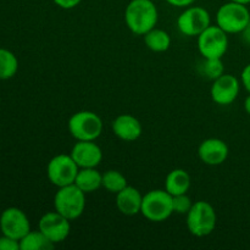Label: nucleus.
I'll return each instance as SVG.
<instances>
[{"label": "nucleus", "instance_id": "3", "mask_svg": "<svg viewBox=\"0 0 250 250\" xmlns=\"http://www.w3.org/2000/svg\"><path fill=\"white\" fill-rule=\"evenodd\" d=\"M188 231L195 237L209 236L216 227V211L210 203L199 200L187 215Z\"/></svg>", "mask_w": 250, "mask_h": 250}, {"label": "nucleus", "instance_id": "10", "mask_svg": "<svg viewBox=\"0 0 250 250\" xmlns=\"http://www.w3.org/2000/svg\"><path fill=\"white\" fill-rule=\"evenodd\" d=\"M38 229L54 244L61 243L68 237L71 231L70 220L56 210L49 211L41 217Z\"/></svg>", "mask_w": 250, "mask_h": 250}, {"label": "nucleus", "instance_id": "24", "mask_svg": "<svg viewBox=\"0 0 250 250\" xmlns=\"http://www.w3.org/2000/svg\"><path fill=\"white\" fill-rule=\"evenodd\" d=\"M194 203L190 200L187 193L186 194H178L172 197V209L175 214L178 215H187L189 210L192 209Z\"/></svg>", "mask_w": 250, "mask_h": 250}, {"label": "nucleus", "instance_id": "17", "mask_svg": "<svg viewBox=\"0 0 250 250\" xmlns=\"http://www.w3.org/2000/svg\"><path fill=\"white\" fill-rule=\"evenodd\" d=\"M190 187V176L183 168H175L165 180V190L171 195L186 194Z\"/></svg>", "mask_w": 250, "mask_h": 250}, {"label": "nucleus", "instance_id": "8", "mask_svg": "<svg viewBox=\"0 0 250 250\" xmlns=\"http://www.w3.org/2000/svg\"><path fill=\"white\" fill-rule=\"evenodd\" d=\"M80 167L73 161L71 155L59 154L54 156L46 166V176L48 180L56 187H65L73 185Z\"/></svg>", "mask_w": 250, "mask_h": 250}, {"label": "nucleus", "instance_id": "6", "mask_svg": "<svg viewBox=\"0 0 250 250\" xmlns=\"http://www.w3.org/2000/svg\"><path fill=\"white\" fill-rule=\"evenodd\" d=\"M250 21L247 5L231 1L222 5L216 12V24L229 33H242Z\"/></svg>", "mask_w": 250, "mask_h": 250}, {"label": "nucleus", "instance_id": "27", "mask_svg": "<svg viewBox=\"0 0 250 250\" xmlns=\"http://www.w3.org/2000/svg\"><path fill=\"white\" fill-rule=\"evenodd\" d=\"M242 83H243L244 88L250 93V63L247 65L242 71Z\"/></svg>", "mask_w": 250, "mask_h": 250}, {"label": "nucleus", "instance_id": "22", "mask_svg": "<svg viewBox=\"0 0 250 250\" xmlns=\"http://www.w3.org/2000/svg\"><path fill=\"white\" fill-rule=\"evenodd\" d=\"M127 185V180L121 172L116 170H109L103 173L102 187H104L107 192L117 194L121 192Z\"/></svg>", "mask_w": 250, "mask_h": 250}, {"label": "nucleus", "instance_id": "21", "mask_svg": "<svg viewBox=\"0 0 250 250\" xmlns=\"http://www.w3.org/2000/svg\"><path fill=\"white\" fill-rule=\"evenodd\" d=\"M19 70V60L12 51L0 48V80H10Z\"/></svg>", "mask_w": 250, "mask_h": 250}, {"label": "nucleus", "instance_id": "20", "mask_svg": "<svg viewBox=\"0 0 250 250\" xmlns=\"http://www.w3.org/2000/svg\"><path fill=\"white\" fill-rule=\"evenodd\" d=\"M55 244L51 243L41 231H29L22 239H20V250H49Z\"/></svg>", "mask_w": 250, "mask_h": 250}, {"label": "nucleus", "instance_id": "18", "mask_svg": "<svg viewBox=\"0 0 250 250\" xmlns=\"http://www.w3.org/2000/svg\"><path fill=\"white\" fill-rule=\"evenodd\" d=\"M102 177L103 173H100L95 167L80 168L76 176L75 185L82 192L88 194L102 187Z\"/></svg>", "mask_w": 250, "mask_h": 250}, {"label": "nucleus", "instance_id": "30", "mask_svg": "<svg viewBox=\"0 0 250 250\" xmlns=\"http://www.w3.org/2000/svg\"><path fill=\"white\" fill-rule=\"evenodd\" d=\"M244 109H246V111L250 115V93L248 97H247L246 102H244Z\"/></svg>", "mask_w": 250, "mask_h": 250}, {"label": "nucleus", "instance_id": "12", "mask_svg": "<svg viewBox=\"0 0 250 250\" xmlns=\"http://www.w3.org/2000/svg\"><path fill=\"white\" fill-rule=\"evenodd\" d=\"M239 89V81L234 76L224 73L212 83L211 98L217 105H229L237 99Z\"/></svg>", "mask_w": 250, "mask_h": 250}, {"label": "nucleus", "instance_id": "23", "mask_svg": "<svg viewBox=\"0 0 250 250\" xmlns=\"http://www.w3.org/2000/svg\"><path fill=\"white\" fill-rule=\"evenodd\" d=\"M200 72L208 80L215 81L225 73L224 62L221 59H205L204 62L200 65Z\"/></svg>", "mask_w": 250, "mask_h": 250}, {"label": "nucleus", "instance_id": "11", "mask_svg": "<svg viewBox=\"0 0 250 250\" xmlns=\"http://www.w3.org/2000/svg\"><path fill=\"white\" fill-rule=\"evenodd\" d=\"M0 231L5 236L20 241L31 231V224L21 209L7 208L0 215Z\"/></svg>", "mask_w": 250, "mask_h": 250}, {"label": "nucleus", "instance_id": "25", "mask_svg": "<svg viewBox=\"0 0 250 250\" xmlns=\"http://www.w3.org/2000/svg\"><path fill=\"white\" fill-rule=\"evenodd\" d=\"M0 250H20V241L2 234L0 237Z\"/></svg>", "mask_w": 250, "mask_h": 250}, {"label": "nucleus", "instance_id": "4", "mask_svg": "<svg viewBox=\"0 0 250 250\" xmlns=\"http://www.w3.org/2000/svg\"><path fill=\"white\" fill-rule=\"evenodd\" d=\"M141 214L149 221H165L173 214L172 195L165 189L149 190L143 195Z\"/></svg>", "mask_w": 250, "mask_h": 250}, {"label": "nucleus", "instance_id": "2", "mask_svg": "<svg viewBox=\"0 0 250 250\" xmlns=\"http://www.w3.org/2000/svg\"><path fill=\"white\" fill-rule=\"evenodd\" d=\"M54 208L70 221L78 219L84 211L85 193L75 183L60 187L54 197Z\"/></svg>", "mask_w": 250, "mask_h": 250}, {"label": "nucleus", "instance_id": "28", "mask_svg": "<svg viewBox=\"0 0 250 250\" xmlns=\"http://www.w3.org/2000/svg\"><path fill=\"white\" fill-rule=\"evenodd\" d=\"M170 5L172 6H177V7H187L190 6L195 0H166Z\"/></svg>", "mask_w": 250, "mask_h": 250}, {"label": "nucleus", "instance_id": "19", "mask_svg": "<svg viewBox=\"0 0 250 250\" xmlns=\"http://www.w3.org/2000/svg\"><path fill=\"white\" fill-rule=\"evenodd\" d=\"M144 42H146V45L155 53L166 51L171 45V38L167 32L155 28V27L144 34Z\"/></svg>", "mask_w": 250, "mask_h": 250}, {"label": "nucleus", "instance_id": "31", "mask_svg": "<svg viewBox=\"0 0 250 250\" xmlns=\"http://www.w3.org/2000/svg\"><path fill=\"white\" fill-rule=\"evenodd\" d=\"M231 1H236V2H239V4H244V5L250 4V0H231Z\"/></svg>", "mask_w": 250, "mask_h": 250}, {"label": "nucleus", "instance_id": "14", "mask_svg": "<svg viewBox=\"0 0 250 250\" xmlns=\"http://www.w3.org/2000/svg\"><path fill=\"white\" fill-rule=\"evenodd\" d=\"M198 156L209 166L221 165L229 156V146L222 139L209 138L200 143L198 148Z\"/></svg>", "mask_w": 250, "mask_h": 250}, {"label": "nucleus", "instance_id": "1", "mask_svg": "<svg viewBox=\"0 0 250 250\" xmlns=\"http://www.w3.org/2000/svg\"><path fill=\"white\" fill-rule=\"evenodd\" d=\"M125 21L129 31L144 36L158 22V9L151 0H131L125 11Z\"/></svg>", "mask_w": 250, "mask_h": 250}, {"label": "nucleus", "instance_id": "16", "mask_svg": "<svg viewBox=\"0 0 250 250\" xmlns=\"http://www.w3.org/2000/svg\"><path fill=\"white\" fill-rule=\"evenodd\" d=\"M143 195L137 188L126 186L116 194V207L121 214L126 216H134L141 214Z\"/></svg>", "mask_w": 250, "mask_h": 250}, {"label": "nucleus", "instance_id": "9", "mask_svg": "<svg viewBox=\"0 0 250 250\" xmlns=\"http://www.w3.org/2000/svg\"><path fill=\"white\" fill-rule=\"evenodd\" d=\"M211 24L208 10L200 6L187 7L177 19V27L187 37H198Z\"/></svg>", "mask_w": 250, "mask_h": 250}, {"label": "nucleus", "instance_id": "29", "mask_svg": "<svg viewBox=\"0 0 250 250\" xmlns=\"http://www.w3.org/2000/svg\"><path fill=\"white\" fill-rule=\"evenodd\" d=\"M242 36H243L244 41H246L248 44H250V21L249 23L247 24L246 28L243 29V32H242Z\"/></svg>", "mask_w": 250, "mask_h": 250}, {"label": "nucleus", "instance_id": "26", "mask_svg": "<svg viewBox=\"0 0 250 250\" xmlns=\"http://www.w3.org/2000/svg\"><path fill=\"white\" fill-rule=\"evenodd\" d=\"M53 1L55 2L59 7H61V9L70 10L76 7L77 5H80V2L82 1V0H53Z\"/></svg>", "mask_w": 250, "mask_h": 250}, {"label": "nucleus", "instance_id": "15", "mask_svg": "<svg viewBox=\"0 0 250 250\" xmlns=\"http://www.w3.org/2000/svg\"><path fill=\"white\" fill-rule=\"evenodd\" d=\"M112 132L117 138L125 142H133L142 136V124L138 119L128 114L117 116L112 121Z\"/></svg>", "mask_w": 250, "mask_h": 250}, {"label": "nucleus", "instance_id": "7", "mask_svg": "<svg viewBox=\"0 0 250 250\" xmlns=\"http://www.w3.org/2000/svg\"><path fill=\"white\" fill-rule=\"evenodd\" d=\"M229 48V37L219 26L210 24L198 36V49L205 59H222Z\"/></svg>", "mask_w": 250, "mask_h": 250}, {"label": "nucleus", "instance_id": "13", "mask_svg": "<svg viewBox=\"0 0 250 250\" xmlns=\"http://www.w3.org/2000/svg\"><path fill=\"white\" fill-rule=\"evenodd\" d=\"M70 155L80 168L97 167L102 163L103 151L94 141H77Z\"/></svg>", "mask_w": 250, "mask_h": 250}, {"label": "nucleus", "instance_id": "5", "mask_svg": "<svg viewBox=\"0 0 250 250\" xmlns=\"http://www.w3.org/2000/svg\"><path fill=\"white\" fill-rule=\"evenodd\" d=\"M67 127L76 141H95L103 132V121L95 112L83 110L70 117Z\"/></svg>", "mask_w": 250, "mask_h": 250}]
</instances>
